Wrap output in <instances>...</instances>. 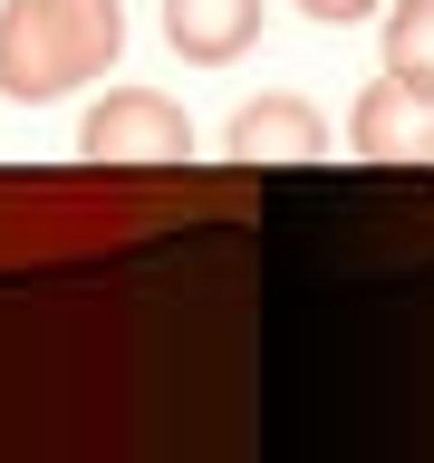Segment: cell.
I'll list each match as a JSON object with an SVG mask.
<instances>
[{
	"label": "cell",
	"instance_id": "1",
	"mask_svg": "<svg viewBox=\"0 0 434 463\" xmlns=\"http://www.w3.org/2000/svg\"><path fill=\"white\" fill-rule=\"evenodd\" d=\"M126 58V0H0V97L49 107Z\"/></svg>",
	"mask_w": 434,
	"mask_h": 463
},
{
	"label": "cell",
	"instance_id": "2",
	"mask_svg": "<svg viewBox=\"0 0 434 463\" xmlns=\"http://www.w3.org/2000/svg\"><path fill=\"white\" fill-rule=\"evenodd\" d=\"M78 155L87 165H184L193 155V116L155 97V87H107L78 126Z\"/></svg>",
	"mask_w": 434,
	"mask_h": 463
},
{
	"label": "cell",
	"instance_id": "3",
	"mask_svg": "<svg viewBox=\"0 0 434 463\" xmlns=\"http://www.w3.org/2000/svg\"><path fill=\"white\" fill-rule=\"evenodd\" d=\"M347 145H357L367 165H434V107L405 97L396 78H367L357 107H347Z\"/></svg>",
	"mask_w": 434,
	"mask_h": 463
},
{
	"label": "cell",
	"instance_id": "4",
	"mask_svg": "<svg viewBox=\"0 0 434 463\" xmlns=\"http://www.w3.org/2000/svg\"><path fill=\"white\" fill-rule=\"evenodd\" d=\"M222 145L241 165H318L328 155V116L309 97H251V107H231Z\"/></svg>",
	"mask_w": 434,
	"mask_h": 463
},
{
	"label": "cell",
	"instance_id": "5",
	"mask_svg": "<svg viewBox=\"0 0 434 463\" xmlns=\"http://www.w3.org/2000/svg\"><path fill=\"white\" fill-rule=\"evenodd\" d=\"M165 49L184 68H241L260 49V0H165Z\"/></svg>",
	"mask_w": 434,
	"mask_h": 463
},
{
	"label": "cell",
	"instance_id": "6",
	"mask_svg": "<svg viewBox=\"0 0 434 463\" xmlns=\"http://www.w3.org/2000/svg\"><path fill=\"white\" fill-rule=\"evenodd\" d=\"M386 78L434 107V0H386Z\"/></svg>",
	"mask_w": 434,
	"mask_h": 463
},
{
	"label": "cell",
	"instance_id": "7",
	"mask_svg": "<svg viewBox=\"0 0 434 463\" xmlns=\"http://www.w3.org/2000/svg\"><path fill=\"white\" fill-rule=\"evenodd\" d=\"M367 10H386V0H299V20H318V29H357Z\"/></svg>",
	"mask_w": 434,
	"mask_h": 463
}]
</instances>
